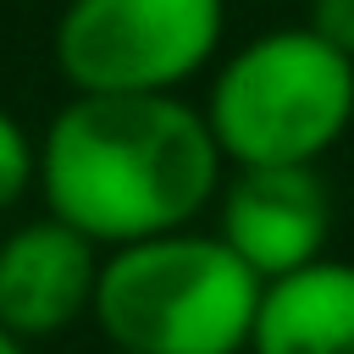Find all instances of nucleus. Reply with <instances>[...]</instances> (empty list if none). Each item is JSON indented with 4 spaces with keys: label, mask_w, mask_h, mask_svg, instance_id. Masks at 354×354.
Listing matches in <instances>:
<instances>
[{
    "label": "nucleus",
    "mask_w": 354,
    "mask_h": 354,
    "mask_svg": "<svg viewBox=\"0 0 354 354\" xmlns=\"http://www.w3.org/2000/svg\"><path fill=\"white\" fill-rule=\"evenodd\" d=\"M227 177V155L205 105L183 94H83L50 116L39 138L44 210L100 249L194 227Z\"/></svg>",
    "instance_id": "f257e3e1"
},
{
    "label": "nucleus",
    "mask_w": 354,
    "mask_h": 354,
    "mask_svg": "<svg viewBox=\"0 0 354 354\" xmlns=\"http://www.w3.org/2000/svg\"><path fill=\"white\" fill-rule=\"evenodd\" d=\"M266 282L221 232L171 227L100 254L94 326L127 354H249Z\"/></svg>",
    "instance_id": "f03ea898"
},
{
    "label": "nucleus",
    "mask_w": 354,
    "mask_h": 354,
    "mask_svg": "<svg viewBox=\"0 0 354 354\" xmlns=\"http://www.w3.org/2000/svg\"><path fill=\"white\" fill-rule=\"evenodd\" d=\"M205 122L227 166H315L354 127V61L304 22L254 33L221 55Z\"/></svg>",
    "instance_id": "7ed1b4c3"
},
{
    "label": "nucleus",
    "mask_w": 354,
    "mask_h": 354,
    "mask_svg": "<svg viewBox=\"0 0 354 354\" xmlns=\"http://www.w3.org/2000/svg\"><path fill=\"white\" fill-rule=\"evenodd\" d=\"M227 28V0H66L55 66L83 94H177Z\"/></svg>",
    "instance_id": "20e7f679"
},
{
    "label": "nucleus",
    "mask_w": 354,
    "mask_h": 354,
    "mask_svg": "<svg viewBox=\"0 0 354 354\" xmlns=\"http://www.w3.org/2000/svg\"><path fill=\"white\" fill-rule=\"evenodd\" d=\"M221 243L260 277L277 282L326 254L332 199L315 166H232L216 194Z\"/></svg>",
    "instance_id": "39448f33"
},
{
    "label": "nucleus",
    "mask_w": 354,
    "mask_h": 354,
    "mask_svg": "<svg viewBox=\"0 0 354 354\" xmlns=\"http://www.w3.org/2000/svg\"><path fill=\"white\" fill-rule=\"evenodd\" d=\"M100 243L61 216H33L0 238V326L22 343H50L94 310Z\"/></svg>",
    "instance_id": "423d86ee"
},
{
    "label": "nucleus",
    "mask_w": 354,
    "mask_h": 354,
    "mask_svg": "<svg viewBox=\"0 0 354 354\" xmlns=\"http://www.w3.org/2000/svg\"><path fill=\"white\" fill-rule=\"evenodd\" d=\"M249 354H354V260H310L260 293Z\"/></svg>",
    "instance_id": "0eeeda50"
},
{
    "label": "nucleus",
    "mask_w": 354,
    "mask_h": 354,
    "mask_svg": "<svg viewBox=\"0 0 354 354\" xmlns=\"http://www.w3.org/2000/svg\"><path fill=\"white\" fill-rule=\"evenodd\" d=\"M39 188V138L17 122L11 105H0V210L22 205Z\"/></svg>",
    "instance_id": "6e6552de"
},
{
    "label": "nucleus",
    "mask_w": 354,
    "mask_h": 354,
    "mask_svg": "<svg viewBox=\"0 0 354 354\" xmlns=\"http://www.w3.org/2000/svg\"><path fill=\"white\" fill-rule=\"evenodd\" d=\"M304 28L321 33L332 50H343V55L354 61V0H310Z\"/></svg>",
    "instance_id": "1a4fd4ad"
},
{
    "label": "nucleus",
    "mask_w": 354,
    "mask_h": 354,
    "mask_svg": "<svg viewBox=\"0 0 354 354\" xmlns=\"http://www.w3.org/2000/svg\"><path fill=\"white\" fill-rule=\"evenodd\" d=\"M0 354H28V343H22L17 332H6V326H0Z\"/></svg>",
    "instance_id": "9d476101"
},
{
    "label": "nucleus",
    "mask_w": 354,
    "mask_h": 354,
    "mask_svg": "<svg viewBox=\"0 0 354 354\" xmlns=\"http://www.w3.org/2000/svg\"><path fill=\"white\" fill-rule=\"evenodd\" d=\"M105 354H127V348H105Z\"/></svg>",
    "instance_id": "9b49d317"
}]
</instances>
